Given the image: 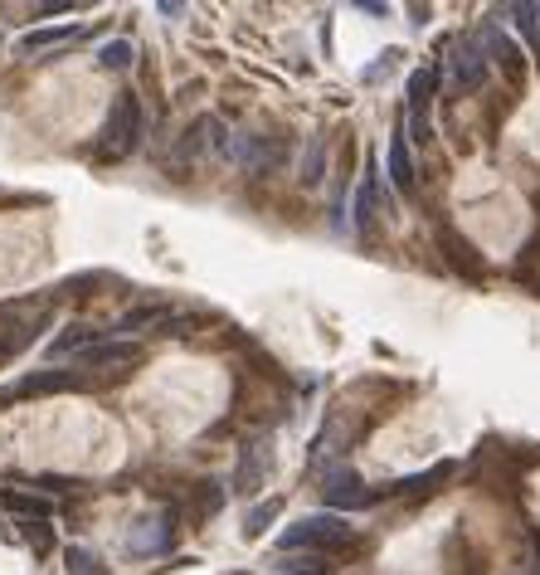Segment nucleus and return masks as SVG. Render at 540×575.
Here are the masks:
<instances>
[{"label":"nucleus","mask_w":540,"mask_h":575,"mask_svg":"<svg viewBox=\"0 0 540 575\" xmlns=\"http://www.w3.org/2000/svg\"><path fill=\"white\" fill-rule=\"evenodd\" d=\"M83 39V25H44V30H25L20 35V54L25 59H35V54H54V49H69V44H78Z\"/></svg>","instance_id":"nucleus-16"},{"label":"nucleus","mask_w":540,"mask_h":575,"mask_svg":"<svg viewBox=\"0 0 540 575\" xmlns=\"http://www.w3.org/2000/svg\"><path fill=\"white\" fill-rule=\"evenodd\" d=\"M171 327H176V312H171V307H166V303H146V307L122 312V317L108 327V337L127 342V337H137V332H171Z\"/></svg>","instance_id":"nucleus-13"},{"label":"nucleus","mask_w":540,"mask_h":575,"mask_svg":"<svg viewBox=\"0 0 540 575\" xmlns=\"http://www.w3.org/2000/svg\"><path fill=\"white\" fill-rule=\"evenodd\" d=\"M326 152H331L326 137H312V142H307V152L297 161V186H322L326 181Z\"/></svg>","instance_id":"nucleus-19"},{"label":"nucleus","mask_w":540,"mask_h":575,"mask_svg":"<svg viewBox=\"0 0 540 575\" xmlns=\"http://www.w3.org/2000/svg\"><path fill=\"white\" fill-rule=\"evenodd\" d=\"M137 361H142V346L108 337V342L78 351V356H73V371H88V376H93V371H122V366H137Z\"/></svg>","instance_id":"nucleus-12"},{"label":"nucleus","mask_w":540,"mask_h":575,"mask_svg":"<svg viewBox=\"0 0 540 575\" xmlns=\"http://www.w3.org/2000/svg\"><path fill=\"white\" fill-rule=\"evenodd\" d=\"M98 69H108V74H122V69H132V59H137V49H132V39H108L98 54Z\"/></svg>","instance_id":"nucleus-23"},{"label":"nucleus","mask_w":540,"mask_h":575,"mask_svg":"<svg viewBox=\"0 0 540 575\" xmlns=\"http://www.w3.org/2000/svg\"><path fill=\"white\" fill-rule=\"evenodd\" d=\"M375 220H380V156L370 152L365 166H360L356 200H351V234H356V239H370Z\"/></svg>","instance_id":"nucleus-8"},{"label":"nucleus","mask_w":540,"mask_h":575,"mask_svg":"<svg viewBox=\"0 0 540 575\" xmlns=\"http://www.w3.org/2000/svg\"><path fill=\"white\" fill-rule=\"evenodd\" d=\"M30 488H39V493H69V488H78V483L64 478V473H39V478H30Z\"/></svg>","instance_id":"nucleus-26"},{"label":"nucleus","mask_w":540,"mask_h":575,"mask_svg":"<svg viewBox=\"0 0 540 575\" xmlns=\"http://www.w3.org/2000/svg\"><path fill=\"white\" fill-rule=\"evenodd\" d=\"M288 156L292 142L278 132H229V147H224V161H234L249 176H278L288 166Z\"/></svg>","instance_id":"nucleus-4"},{"label":"nucleus","mask_w":540,"mask_h":575,"mask_svg":"<svg viewBox=\"0 0 540 575\" xmlns=\"http://www.w3.org/2000/svg\"><path fill=\"white\" fill-rule=\"evenodd\" d=\"M438 83H443V64H424L404 78V137L409 142H429L433 137V103H438Z\"/></svg>","instance_id":"nucleus-5"},{"label":"nucleus","mask_w":540,"mask_h":575,"mask_svg":"<svg viewBox=\"0 0 540 575\" xmlns=\"http://www.w3.org/2000/svg\"><path fill=\"white\" fill-rule=\"evenodd\" d=\"M453 468L458 463H433L429 473H409V478H395V498H433L438 493V483H448L453 478Z\"/></svg>","instance_id":"nucleus-18"},{"label":"nucleus","mask_w":540,"mask_h":575,"mask_svg":"<svg viewBox=\"0 0 540 575\" xmlns=\"http://www.w3.org/2000/svg\"><path fill=\"white\" fill-rule=\"evenodd\" d=\"M20 537L30 541V551H35V556H49V551H54V527H49V522H25V527H20Z\"/></svg>","instance_id":"nucleus-25"},{"label":"nucleus","mask_w":540,"mask_h":575,"mask_svg":"<svg viewBox=\"0 0 540 575\" xmlns=\"http://www.w3.org/2000/svg\"><path fill=\"white\" fill-rule=\"evenodd\" d=\"M278 512H283V498H268V502H253L249 512H244V537L258 541L273 522H278Z\"/></svg>","instance_id":"nucleus-22"},{"label":"nucleus","mask_w":540,"mask_h":575,"mask_svg":"<svg viewBox=\"0 0 540 575\" xmlns=\"http://www.w3.org/2000/svg\"><path fill=\"white\" fill-rule=\"evenodd\" d=\"M477 39H482V49H487L492 69H506V78H521V49H516L511 30H502V25L492 20V25H482V30H477Z\"/></svg>","instance_id":"nucleus-15"},{"label":"nucleus","mask_w":540,"mask_h":575,"mask_svg":"<svg viewBox=\"0 0 540 575\" xmlns=\"http://www.w3.org/2000/svg\"><path fill=\"white\" fill-rule=\"evenodd\" d=\"M64 566H69V575H108L103 556L88 551V546H69V551H64Z\"/></svg>","instance_id":"nucleus-24"},{"label":"nucleus","mask_w":540,"mask_h":575,"mask_svg":"<svg viewBox=\"0 0 540 575\" xmlns=\"http://www.w3.org/2000/svg\"><path fill=\"white\" fill-rule=\"evenodd\" d=\"M190 493H195V517H200V522H210V517H219V507L229 502V483L205 478V483H195Z\"/></svg>","instance_id":"nucleus-20"},{"label":"nucleus","mask_w":540,"mask_h":575,"mask_svg":"<svg viewBox=\"0 0 540 575\" xmlns=\"http://www.w3.org/2000/svg\"><path fill=\"white\" fill-rule=\"evenodd\" d=\"M10 356H15V351H10V346L0 342V366H5V361H10Z\"/></svg>","instance_id":"nucleus-27"},{"label":"nucleus","mask_w":540,"mask_h":575,"mask_svg":"<svg viewBox=\"0 0 540 575\" xmlns=\"http://www.w3.org/2000/svg\"><path fill=\"white\" fill-rule=\"evenodd\" d=\"M273 575H331V561L326 556H302V551H292V556H273Z\"/></svg>","instance_id":"nucleus-21"},{"label":"nucleus","mask_w":540,"mask_h":575,"mask_svg":"<svg viewBox=\"0 0 540 575\" xmlns=\"http://www.w3.org/2000/svg\"><path fill=\"white\" fill-rule=\"evenodd\" d=\"M268 468H273V454H268V444H263V439H249V444L239 449L234 478H229V493H239V498H253V493H263V488H268Z\"/></svg>","instance_id":"nucleus-10"},{"label":"nucleus","mask_w":540,"mask_h":575,"mask_svg":"<svg viewBox=\"0 0 540 575\" xmlns=\"http://www.w3.org/2000/svg\"><path fill=\"white\" fill-rule=\"evenodd\" d=\"M176 541H180V507H161L156 517L137 522V532L127 537V551L146 561V556H166Z\"/></svg>","instance_id":"nucleus-7"},{"label":"nucleus","mask_w":540,"mask_h":575,"mask_svg":"<svg viewBox=\"0 0 540 575\" xmlns=\"http://www.w3.org/2000/svg\"><path fill=\"white\" fill-rule=\"evenodd\" d=\"M108 342V332L103 327H88V322H73V327H64L54 342H49V361H73L78 351H88V346Z\"/></svg>","instance_id":"nucleus-17"},{"label":"nucleus","mask_w":540,"mask_h":575,"mask_svg":"<svg viewBox=\"0 0 540 575\" xmlns=\"http://www.w3.org/2000/svg\"><path fill=\"white\" fill-rule=\"evenodd\" d=\"M278 556H292V551H302V556H341V551H356L360 546V527H351V517H341V512H307V517H297L292 527L278 532Z\"/></svg>","instance_id":"nucleus-1"},{"label":"nucleus","mask_w":540,"mask_h":575,"mask_svg":"<svg viewBox=\"0 0 540 575\" xmlns=\"http://www.w3.org/2000/svg\"><path fill=\"white\" fill-rule=\"evenodd\" d=\"M385 176H390V191H395L399 200H414V195H419V166H414V152H409L404 127L385 142Z\"/></svg>","instance_id":"nucleus-11"},{"label":"nucleus","mask_w":540,"mask_h":575,"mask_svg":"<svg viewBox=\"0 0 540 575\" xmlns=\"http://www.w3.org/2000/svg\"><path fill=\"white\" fill-rule=\"evenodd\" d=\"M142 137H146L142 98H137V93H117L108 117H103V127H98V147H93V156H98L103 166H108V161H127V156L142 147Z\"/></svg>","instance_id":"nucleus-2"},{"label":"nucleus","mask_w":540,"mask_h":575,"mask_svg":"<svg viewBox=\"0 0 540 575\" xmlns=\"http://www.w3.org/2000/svg\"><path fill=\"white\" fill-rule=\"evenodd\" d=\"M83 376L78 371H35V376H20V381L10 385V390H0V405L5 400H30V395H59V390H78Z\"/></svg>","instance_id":"nucleus-14"},{"label":"nucleus","mask_w":540,"mask_h":575,"mask_svg":"<svg viewBox=\"0 0 540 575\" xmlns=\"http://www.w3.org/2000/svg\"><path fill=\"white\" fill-rule=\"evenodd\" d=\"M224 147H229V127H224L215 113H200L176 137V147H171V161H166V166H171V171H185V166H195L205 152L224 156Z\"/></svg>","instance_id":"nucleus-6"},{"label":"nucleus","mask_w":540,"mask_h":575,"mask_svg":"<svg viewBox=\"0 0 540 575\" xmlns=\"http://www.w3.org/2000/svg\"><path fill=\"white\" fill-rule=\"evenodd\" d=\"M448 78H453V88H458V93H477V88L492 78V59H487V49H482V39H477V35L453 44Z\"/></svg>","instance_id":"nucleus-9"},{"label":"nucleus","mask_w":540,"mask_h":575,"mask_svg":"<svg viewBox=\"0 0 540 575\" xmlns=\"http://www.w3.org/2000/svg\"><path fill=\"white\" fill-rule=\"evenodd\" d=\"M385 498H395V483H380V488H370V483L360 478L351 463H336V468H326V473H322V502H326V512L356 517V512H370V507H380Z\"/></svg>","instance_id":"nucleus-3"}]
</instances>
